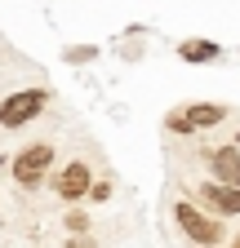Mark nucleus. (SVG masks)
I'll list each match as a JSON object with an SVG mask.
<instances>
[{
  "instance_id": "nucleus-13",
  "label": "nucleus",
  "mask_w": 240,
  "mask_h": 248,
  "mask_svg": "<svg viewBox=\"0 0 240 248\" xmlns=\"http://www.w3.org/2000/svg\"><path fill=\"white\" fill-rule=\"evenodd\" d=\"M236 248H240V239H236Z\"/></svg>"
},
{
  "instance_id": "nucleus-5",
  "label": "nucleus",
  "mask_w": 240,
  "mask_h": 248,
  "mask_svg": "<svg viewBox=\"0 0 240 248\" xmlns=\"http://www.w3.org/2000/svg\"><path fill=\"white\" fill-rule=\"evenodd\" d=\"M196 200L218 208V213H240V186H227V182H205L196 186Z\"/></svg>"
},
{
  "instance_id": "nucleus-11",
  "label": "nucleus",
  "mask_w": 240,
  "mask_h": 248,
  "mask_svg": "<svg viewBox=\"0 0 240 248\" xmlns=\"http://www.w3.org/2000/svg\"><path fill=\"white\" fill-rule=\"evenodd\" d=\"M85 58H94V49H71L67 53V62H85Z\"/></svg>"
},
{
  "instance_id": "nucleus-7",
  "label": "nucleus",
  "mask_w": 240,
  "mask_h": 248,
  "mask_svg": "<svg viewBox=\"0 0 240 248\" xmlns=\"http://www.w3.org/2000/svg\"><path fill=\"white\" fill-rule=\"evenodd\" d=\"M58 195H63V200L89 195V169H85V164H67L63 173H58Z\"/></svg>"
},
{
  "instance_id": "nucleus-1",
  "label": "nucleus",
  "mask_w": 240,
  "mask_h": 248,
  "mask_svg": "<svg viewBox=\"0 0 240 248\" xmlns=\"http://www.w3.org/2000/svg\"><path fill=\"white\" fill-rule=\"evenodd\" d=\"M45 102H49V93H45V89L14 93V98L0 107V124H5V129H18V124H27L32 115H40V111H45Z\"/></svg>"
},
{
  "instance_id": "nucleus-12",
  "label": "nucleus",
  "mask_w": 240,
  "mask_h": 248,
  "mask_svg": "<svg viewBox=\"0 0 240 248\" xmlns=\"http://www.w3.org/2000/svg\"><path fill=\"white\" fill-rule=\"evenodd\" d=\"M67 248H94V239H85V235H76V239H67Z\"/></svg>"
},
{
  "instance_id": "nucleus-10",
  "label": "nucleus",
  "mask_w": 240,
  "mask_h": 248,
  "mask_svg": "<svg viewBox=\"0 0 240 248\" xmlns=\"http://www.w3.org/2000/svg\"><path fill=\"white\" fill-rule=\"evenodd\" d=\"M89 195H94V200H107V195H111V186H107V182H98V186H89Z\"/></svg>"
},
{
  "instance_id": "nucleus-6",
  "label": "nucleus",
  "mask_w": 240,
  "mask_h": 248,
  "mask_svg": "<svg viewBox=\"0 0 240 248\" xmlns=\"http://www.w3.org/2000/svg\"><path fill=\"white\" fill-rule=\"evenodd\" d=\"M209 169H214L218 182L240 186V151H236V146H218V151H209Z\"/></svg>"
},
{
  "instance_id": "nucleus-9",
  "label": "nucleus",
  "mask_w": 240,
  "mask_h": 248,
  "mask_svg": "<svg viewBox=\"0 0 240 248\" xmlns=\"http://www.w3.org/2000/svg\"><path fill=\"white\" fill-rule=\"evenodd\" d=\"M67 226H71L76 235H85V231H89V217H85V213H71V217H67Z\"/></svg>"
},
{
  "instance_id": "nucleus-2",
  "label": "nucleus",
  "mask_w": 240,
  "mask_h": 248,
  "mask_svg": "<svg viewBox=\"0 0 240 248\" xmlns=\"http://www.w3.org/2000/svg\"><path fill=\"white\" fill-rule=\"evenodd\" d=\"M49 164H53V146H49V142H36V146H27L18 160H14V177H18L22 186H36Z\"/></svg>"
},
{
  "instance_id": "nucleus-3",
  "label": "nucleus",
  "mask_w": 240,
  "mask_h": 248,
  "mask_svg": "<svg viewBox=\"0 0 240 248\" xmlns=\"http://www.w3.org/2000/svg\"><path fill=\"white\" fill-rule=\"evenodd\" d=\"M227 111L214 107V102H200V107H187V111H173L169 115V129L173 133H191V129H214V124H223Z\"/></svg>"
},
{
  "instance_id": "nucleus-8",
  "label": "nucleus",
  "mask_w": 240,
  "mask_h": 248,
  "mask_svg": "<svg viewBox=\"0 0 240 248\" xmlns=\"http://www.w3.org/2000/svg\"><path fill=\"white\" fill-rule=\"evenodd\" d=\"M178 53H183L187 62H214V58H218V45H214V40H183V45H178Z\"/></svg>"
},
{
  "instance_id": "nucleus-4",
  "label": "nucleus",
  "mask_w": 240,
  "mask_h": 248,
  "mask_svg": "<svg viewBox=\"0 0 240 248\" xmlns=\"http://www.w3.org/2000/svg\"><path fill=\"white\" fill-rule=\"evenodd\" d=\"M173 217H178V226H183L196 244H218V239H223V226L214 222V217L196 213V204H178V208H173Z\"/></svg>"
}]
</instances>
